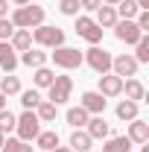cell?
Returning a JSON list of instances; mask_svg holds the SVG:
<instances>
[{
	"instance_id": "obj_1",
	"label": "cell",
	"mask_w": 149,
	"mask_h": 152,
	"mask_svg": "<svg viewBox=\"0 0 149 152\" xmlns=\"http://www.w3.org/2000/svg\"><path fill=\"white\" fill-rule=\"evenodd\" d=\"M12 23H15V29H35V26H41L44 23V6H18L15 12H12Z\"/></svg>"
},
{
	"instance_id": "obj_2",
	"label": "cell",
	"mask_w": 149,
	"mask_h": 152,
	"mask_svg": "<svg viewBox=\"0 0 149 152\" xmlns=\"http://www.w3.org/2000/svg\"><path fill=\"white\" fill-rule=\"evenodd\" d=\"M32 32V41H35L38 47H50V50H56L64 44V29H58V26H47V23H41L35 29H29Z\"/></svg>"
},
{
	"instance_id": "obj_3",
	"label": "cell",
	"mask_w": 149,
	"mask_h": 152,
	"mask_svg": "<svg viewBox=\"0 0 149 152\" xmlns=\"http://www.w3.org/2000/svg\"><path fill=\"white\" fill-rule=\"evenodd\" d=\"M15 132H18V140H26V143H32L41 132V120H38L35 111H23L15 120Z\"/></svg>"
},
{
	"instance_id": "obj_4",
	"label": "cell",
	"mask_w": 149,
	"mask_h": 152,
	"mask_svg": "<svg viewBox=\"0 0 149 152\" xmlns=\"http://www.w3.org/2000/svg\"><path fill=\"white\" fill-rule=\"evenodd\" d=\"M111 53H108V50H102V47H99V44H96V47H91V50H85V53H82V61H85V64H88V67H91L93 73H108V70H111Z\"/></svg>"
},
{
	"instance_id": "obj_5",
	"label": "cell",
	"mask_w": 149,
	"mask_h": 152,
	"mask_svg": "<svg viewBox=\"0 0 149 152\" xmlns=\"http://www.w3.org/2000/svg\"><path fill=\"white\" fill-rule=\"evenodd\" d=\"M102 32H105V29H99L93 18H88V15H76V35L85 38L91 47H96V44L102 41Z\"/></svg>"
},
{
	"instance_id": "obj_6",
	"label": "cell",
	"mask_w": 149,
	"mask_h": 152,
	"mask_svg": "<svg viewBox=\"0 0 149 152\" xmlns=\"http://www.w3.org/2000/svg\"><path fill=\"white\" fill-rule=\"evenodd\" d=\"M47 91H50L47 99H50L53 105H61V102H67L70 94H73V79H70V76H56V79H53V85H50Z\"/></svg>"
},
{
	"instance_id": "obj_7",
	"label": "cell",
	"mask_w": 149,
	"mask_h": 152,
	"mask_svg": "<svg viewBox=\"0 0 149 152\" xmlns=\"http://www.w3.org/2000/svg\"><path fill=\"white\" fill-rule=\"evenodd\" d=\"M50 56H53V61H56V67H64V70H76V67L82 64V53H79L76 47H64V44H61V47H56Z\"/></svg>"
},
{
	"instance_id": "obj_8",
	"label": "cell",
	"mask_w": 149,
	"mask_h": 152,
	"mask_svg": "<svg viewBox=\"0 0 149 152\" xmlns=\"http://www.w3.org/2000/svg\"><path fill=\"white\" fill-rule=\"evenodd\" d=\"M111 29H114V35H117V41H123V44H137L140 35H143V32L137 29V23H134V20H123V18L117 20Z\"/></svg>"
},
{
	"instance_id": "obj_9",
	"label": "cell",
	"mask_w": 149,
	"mask_h": 152,
	"mask_svg": "<svg viewBox=\"0 0 149 152\" xmlns=\"http://www.w3.org/2000/svg\"><path fill=\"white\" fill-rule=\"evenodd\" d=\"M111 70L114 76H120V79H126V76H134L137 73V61H134V56H129V53H123V56H114L111 58Z\"/></svg>"
},
{
	"instance_id": "obj_10",
	"label": "cell",
	"mask_w": 149,
	"mask_h": 152,
	"mask_svg": "<svg viewBox=\"0 0 149 152\" xmlns=\"http://www.w3.org/2000/svg\"><path fill=\"white\" fill-rule=\"evenodd\" d=\"M126 137H129L131 143H140V146L149 143V123H146V120H140V117L129 120V134H126Z\"/></svg>"
},
{
	"instance_id": "obj_11",
	"label": "cell",
	"mask_w": 149,
	"mask_h": 152,
	"mask_svg": "<svg viewBox=\"0 0 149 152\" xmlns=\"http://www.w3.org/2000/svg\"><path fill=\"white\" fill-rule=\"evenodd\" d=\"M85 129H88V134H91V140H105V137L111 134V126L102 120V114H96V117H88Z\"/></svg>"
},
{
	"instance_id": "obj_12",
	"label": "cell",
	"mask_w": 149,
	"mask_h": 152,
	"mask_svg": "<svg viewBox=\"0 0 149 152\" xmlns=\"http://www.w3.org/2000/svg\"><path fill=\"white\" fill-rule=\"evenodd\" d=\"M99 94L102 96H120L123 94V79L114 73H102L99 76Z\"/></svg>"
},
{
	"instance_id": "obj_13",
	"label": "cell",
	"mask_w": 149,
	"mask_h": 152,
	"mask_svg": "<svg viewBox=\"0 0 149 152\" xmlns=\"http://www.w3.org/2000/svg\"><path fill=\"white\" fill-rule=\"evenodd\" d=\"M79 105H82L88 114H102V111H105V96L99 94V91H85Z\"/></svg>"
},
{
	"instance_id": "obj_14",
	"label": "cell",
	"mask_w": 149,
	"mask_h": 152,
	"mask_svg": "<svg viewBox=\"0 0 149 152\" xmlns=\"http://www.w3.org/2000/svg\"><path fill=\"white\" fill-rule=\"evenodd\" d=\"M123 94H126V99H131V102H140L143 96H146V88H143V82L140 79H123Z\"/></svg>"
},
{
	"instance_id": "obj_15",
	"label": "cell",
	"mask_w": 149,
	"mask_h": 152,
	"mask_svg": "<svg viewBox=\"0 0 149 152\" xmlns=\"http://www.w3.org/2000/svg\"><path fill=\"white\" fill-rule=\"evenodd\" d=\"M0 67L6 73H15V67H18V56H15L9 41H0Z\"/></svg>"
},
{
	"instance_id": "obj_16",
	"label": "cell",
	"mask_w": 149,
	"mask_h": 152,
	"mask_svg": "<svg viewBox=\"0 0 149 152\" xmlns=\"http://www.w3.org/2000/svg\"><path fill=\"white\" fill-rule=\"evenodd\" d=\"M9 44H12L15 53H23V50L32 47V32H29V29H15L12 38H9Z\"/></svg>"
},
{
	"instance_id": "obj_17",
	"label": "cell",
	"mask_w": 149,
	"mask_h": 152,
	"mask_svg": "<svg viewBox=\"0 0 149 152\" xmlns=\"http://www.w3.org/2000/svg\"><path fill=\"white\" fill-rule=\"evenodd\" d=\"M96 26H99V29H111L114 23H117V12H114V6H99V9H96Z\"/></svg>"
},
{
	"instance_id": "obj_18",
	"label": "cell",
	"mask_w": 149,
	"mask_h": 152,
	"mask_svg": "<svg viewBox=\"0 0 149 152\" xmlns=\"http://www.w3.org/2000/svg\"><path fill=\"white\" fill-rule=\"evenodd\" d=\"M18 61H23L26 67H32V70H35V67H44V61H47V53H44L41 47H35V50L29 47V50H23V56H20Z\"/></svg>"
},
{
	"instance_id": "obj_19",
	"label": "cell",
	"mask_w": 149,
	"mask_h": 152,
	"mask_svg": "<svg viewBox=\"0 0 149 152\" xmlns=\"http://www.w3.org/2000/svg\"><path fill=\"white\" fill-rule=\"evenodd\" d=\"M91 134L82 132V129H73V134H70V149L73 152H91Z\"/></svg>"
},
{
	"instance_id": "obj_20",
	"label": "cell",
	"mask_w": 149,
	"mask_h": 152,
	"mask_svg": "<svg viewBox=\"0 0 149 152\" xmlns=\"http://www.w3.org/2000/svg\"><path fill=\"white\" fill-rule=\"evenodd\" d=\"M88 117H91V114L85 111L82 105H73V108H67V114H64V120H67L73 129H82V126L88 123Z\"/></svg>"
},
{
	"instance_id": "obj_21",
	"label": "cell",
	"mask_w": 149,
	"mask_h": 152,
	"mask_svg": "<svg viewBox=\"0 0 149 152\" xmlns=\"http://www.w3.org/2000/svg\"><path fill=\"white\" fill-rule=\"evenodd\" d=\"M131 149V140L126 134H117V137H108L102 143V152H129Z\"/></svg>"
},
{
	"instance_id": "obj_22",
	"label": "cell",
	"mask_w": 149,
	"mask_h": 152,
	"mask_svg": "<svg viewBox=\"0 0 149 152\" xmlns=\"http://www.w3.org/2000/svg\"><path fill=\"white\" fill-rule=\"evenodd\" d=\"M114 12H117V18H123V20H134V15L140 12V6H137L134 0H120V3L114 6Z\"/></svg>"
},
{
	"instance_id": "obj_23",
	"label": "cell",
	"mask_w": 149,
	"mask_h": 152,
	"mask_svg": "<svg viewBox=\"0 0 149 152\" xmlns=\"http://www.w3.org/2000/svg\"><path fill=\"white\" fill-rule=\"evenodd\" d=\"M56 111H58V105H53L50 99H41L35 105V114H38L41 123H53V120H56Z\"/></svg>"
},
{
	"instance_id": "obj_24",
	"label": "cell",
	"mask_w": 149,
	"mask_h": 152,
	"mask_svg": "<svg viewBox=\"0 0 149 152\" xmlns=\"http://www.w3.org/2000/svg\"><path fill=\"white\" fill-rule=\"evenodd\" d=\"M0 94L12 96V94H20V79L15 73H6L3 79H0Z\"/></svg>"
},
{
	"instance_id": "obj_25",
	"label": "cell",
	"mask_w": 149,
	"mask_h": 152,
	"mask_svg": "<svg viewBox=\"0 0 149 152\" xmlns=\"http://www.w3.org/2000/svg\"><path fill=\"white\" fill-rule=\"evenodd\" d=\"M35 146L38 149H56L58 146V132H38V137H35Z\"/></svg>"
},
{
	"instance_id": "obj_26",
	"label": "cell",
	"mask_w": 149,
	"mask_h": 152,
	"mask_svg": "<svg viewBox=\"0 0 149 152\" xmlns=\"http://www.w3.org/2000/svg\"><path fill=\"white\" fill-rule=\"evenodd\" d=\"M0 152H35V146L26 143V140H18V137H6Z\"/></svg>"
},
{
	"instance_id": "obj_27",
	"label": "cell",
	"mask_w": 149,
	"mask_h": 152,
	"mask_svg": "<svg viewBox=\"0 0 149 152\" xmlns=\"http://www.w3.org/2000/svg\"><path fill=\"white\" fill-rule=\"evenodd\" d=\"M38 102H41V94H38V88L20 91V105H23V111H35Z\"/></svg>"
},
{
	"instance_id": "obj_28",
	"label": "cell",
	"mask_w": 149,
	"mask_h": 152,
	"mask_svg": "<svg viewBox=\"0 0 149 152\" xmlns=\"http://www.w3.org/2000/svg\"><path fill=\"white\" fill-rule=\"evenodd\" d=\"M53 79H56V73H53L50 67H35V76H32L35 88H50V85H53Z\"/></svg>"
},
{
	"instance_id": "obj_29",
	"label": "cell",
	"mask_w": 149,
	"mask_h": 152,
	"mask_svg": "<svg viewBox=\"0 0 149 152\" xmlns=\"http://www.w3.org/2000/svg\"><path fill=\"white\" fill-rule=\"evenodd\" d=\"M117 117H120V120H134V117H137V102H131V99L117 102Z\"/></svg>"
},
{
	"instance_id": "obj_30",
	"label": "cell",
	"mask_w": 149,
	"mask_h": 152,
	"mask_svg": "<svg viewBox=\"0 0 149 152\" xmlns=\"http://www.w3.org/2000/svg\"><path fill=\"white\" fill-rule=\"evenodd\" d=\"M134 61H137V64H146L149 61V38H146V32H143L140 41L134 44Z\"/></svg>"
},
{
	"instance_id": "obj_31",
	"label": "cell",
	"mask_w": 149,
	"mask_h": 152,
	"mask_svg": "<svg viewBox=\"0 0 149 152\" xmlns=\"http://www.w3.org/2000/svg\"><path fill=\"white\" fill-rule=\"evenodd\" d=\"M15 120H18L15 114L3 108V111H0V134H9V132H15Z\"/></svg>"
},
{
	"instance_id": "obj_32",
	"label": "cell",
	"mask_w": 149,
	"mask_h": 152,
	"mask_svg": "<svg viewBox=\"0 0 149 152\" xmlns=\"http://www.w3.org/2000/svg\"><path fill=\"white\" fill-rule=\"evenodd\" d=\"M58 9H61V15H67V18H76L79 15V0H58Z\"/></svg>"
},
{
	"instance_id": "obj_33",
	"label": "cell",
	"mask_w": 149,
	"mask_h": 152,
	"mask_svg": "<svg viewBox=\"0 0 149 152\" xmlns=\"http://www.w3.org/2000/svg\"><path fill=\"white\" fill-rule=\"evenodd\" d=\"M12 32H15V23H12L9 18H0V41H9Z\"/></svg>"
},
{
	"instance_id": "obj_34",
	"label": "cell",
	"mask_w": 149,
	"mask_h": 152,
	"mask_svg": "<svg viewBox=\"0 0 149 152\" xmlns=\"http://www.w3.org/2000/svg\"><path fill=\"white\" fill-rule=\"evenodd\" d=\"M79 6H82V9H88V12H96V9L102 6V0H79Z\"/></svg>"
},
{
	"instance_id": "obj_35",
	"label": "cell",
	"mask_w": 149,
	"mask_h": 152,
	"mask_svg": "<svg viewBox=\"0 0 149 152\" xmlns=\"http://www.w3.org/2000/svg\"><path fill=\"white\" fill-rule=\"evenodd\" d=\"M0 18H9V0H0Z\"/></svg>"
},
{
	"instance_id": "obj_36",
	"label": "cell",
	"mask_w": 149,
	"mask_h": 152,
	"mask_svg": "<svg viewBox=\"0 0 149 152\" xmlns=\"http://www.w3.org/2000/svg\"><path fill=\"white\" fill-rule=\"evenodd\" d=\"M50 152H73L70 146H56V149H50Z\"/></svg>"
},
{
	"instance_id": "obj_37",
	"label": "cell",
	"mask_w": 149,
	"mask_h": 152,
	"mask_svg": "<svg viewBox=\"0 0 149 152\" xmlns=\"http://www.w3.org/2000/svg\"><path fill=\"white\" fill-rule=\"evenodd\" d=\"M134 3H137L140 9H149V0H134Z\"/></svg>"
},
{
	"instance_id": "obj_38",
	"label": "cell",
	"mask_w": 149,
	"mask_h": 152,
	"mask_svg": "<svg viewBox=\"0 0 149 152\" xmlns=\"http://www.w3.org/2000/svg\"><path fill=\"white\" fill-rule=\"evenodd\" d=\"M6 108V94H0V111Z\"/></svg>"
},
{
	"instance_id": "obj_39",
	"label": "cell",
	"mask_w": 149,
	"mask_h": 152,
	"mask_svg": "<svg viewBox=\"0 0 149 152\" xmlns=\"http://www.w3.org/2000/svg\"><path fill=\"white\" fill-rule=\"evenodd\" d=\"M120 0H102V6H117Z\"/></svg>"
},
{
	"instance_id": "obj_40",
	"label": "cell",
	"mask_w": 149,
	"mask_h": 152,
	"mask_svg": "<svg viewBox=\"0 0 149 152\" xmlns=\"http://www.w3.org/2000/svg\"><path fill=\"white\" fill-rule=\"evenodd\" d=\"M9 3H15V6H26L29 0H9Z\"/></svg>"
},
{
	"instance_id": "obj_41",
	"label": "cell",
	"mask_w": 149,
	"mask_h": 152,
	"mask_svg": "<svg viewBox=\"0 0 149 152\" xmlns=\"http://www.w3.org/2000/svg\"><path fill=\"white\" fill-rule=\"evenodd\" d=\"M3 140H6V134H0V149H3Z\"/></svg>"
}]
</instances>
